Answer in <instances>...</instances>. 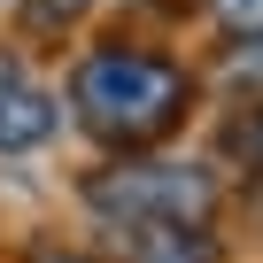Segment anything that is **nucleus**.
<instances>
[{"label":"nucleus","instance_id":"obj_1","mask_svg":"<svg viewBox=\"0 0 263 263\" xmlns=\"http://www.w3.org/2000/svg\"><path fill=\"white\" fill-rule=\"evenodd\" d=\"M186 108H194L186 62L147 54V47H85L70 70V116L116 155H140V147L171 140L186 124Z\"/></svg>","mask_w":263,"mask_h":263},{"label":"nucleus","instance_id":"obj_2","mask_svg":"<svg viewBox=\"0 0 263 263\" xmlns=\"http://www.w3.org/2000/svg\"><path fill=\"white\" fill-rule=\"evenodd\" d=\"M85 209L108 232L116 224H217V178L171 155H116L108 171L85 178Z\"/></svg>","mask_w":263,"mask_h":263},{"label":"nucleus","instance_id":"obj_3","mask_svg":"<svg viewBox=\"0 0 263 263\" xmlns=\"http://www.w3.org/2000/svg\"><path fill=\"white\" fill-rule=\"evenodd\" d=\"M62 132V101L24 70V54H0V155H39Z\"/></svg>","mask_w":263,"mask_h":263},{"label":"nucleus","instance_id":"obj_4","mask_svg":"<svg viewBox=\"0 0 263 263\" xmlns=\"http://www.w3.org/2000/svg\"><path fill=\"white\" fill-rule=\"evenodd\" d=\"M108 240L124 263H224L217 224H116Z\"/></svg>","mask_w":263,"mask_h":263},{"label":"nucleus","instance_id":"obj_5","mask_svg":"<svg viewBox=\"0 0 263 263\" xmlns=\"http://www.w3.org/2000/svg\"><path fill=\"white\" fill-rule=\"evenodd\" d=\"M224 155H232L240 171H263V101H255V108H240V116L224 124Z\"/></svg>","mask_w":263,"mask_h":263},{"label":"nucleus","instance_id":"obj_6","mask_svg":"<svg viewBox=\"0 0 263 263\" xmlns=\"http://www.w3.org/2000/svg\"><path fill=\"white\" fill-rule=\"evenodd\" d=\"M209 16H217V31H224V39L263 47V0H209Z\"/></svg>","mask_w":263,"mask_h":263},{"label":"nucleus","instance_id":"obj_7","mask_svg":"<svg viewBox=\"0 0 263 263\" xmlns=\"http://www.w3.org/2000/svg\"><path fill=\"white\" fill-rule=\"evenodd\" d=\"M85 8H93V0H24V16H31V24H47V31H54V24H78Z\"/></svg>","mask_w":263,"mask_h":263},{"label":"nucleus","instance_id":"obj_8","mask_svg":"<svg viewBox=\"0 0 263 263\" xmlns=\"http://www.w3.org/2000/svg\"><path fill=\"white\" fill-rule=\"evenodd\" d=\"M24 263H108V255H85V248H62V240H39V248H24Z\"/></svg>","mask_w":263,"mask_h":263}]
</instances>
